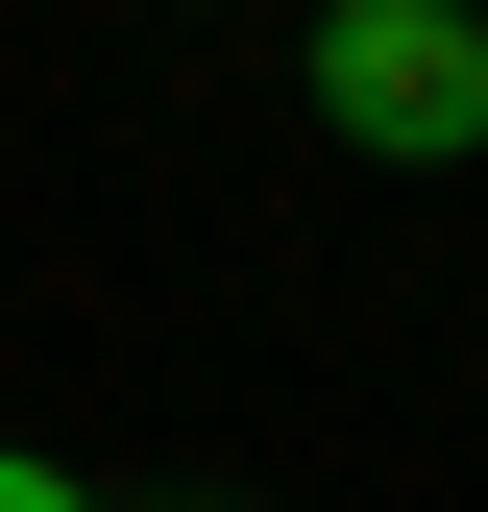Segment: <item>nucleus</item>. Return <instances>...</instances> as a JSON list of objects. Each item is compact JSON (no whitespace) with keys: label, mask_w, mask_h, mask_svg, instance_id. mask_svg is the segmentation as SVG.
Instances as JSON below:
<instances>
[{"label":"nucleus","mask_w":488,"mask_h":512,"mask_svg":"<svg viewBox=\"0 0 488 512\" xmlns=\"http://www.w3.org/2000/svg\"><path fill=\"white\" fill-rule=\"evenodd\" d=\"M318 122L391 147V171L488 147V25H464V0H318Z\"/></svg>","instance_id":"f257e3e1"},{"label":"nucleus","mask_w":488,"mask_h":512,"mask_svg":"<svg viewBox=\"0 0 488 512\" xmlns=\"http://www.w3.org/2000/svg\"><path fill=\"white\" fill-rule=\"evenodd\" d=\"M0 512H98V488H49V464H25V439H0Z\"/></svg>","instance_id":"f03ea898"}]
</instances>
